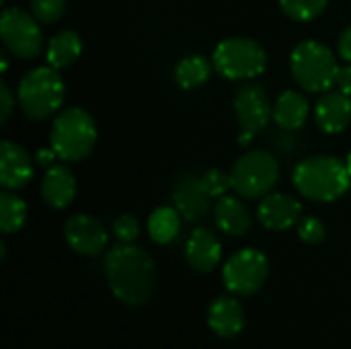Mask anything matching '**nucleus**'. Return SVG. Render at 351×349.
<instances>
[{
    "label": "nucleus",
    "mask_w": 351,
    "mask_h": 349,
    "mask_svg": "<svg viewBox=\"0 0 351 349\" xmlns=\"http://www.w3.org/2000/svg\"><path fill=\"white\" fill-rule=\"evenodd\" d=\"M292 181L302 197L323 204L339 200L351 187L348 165L337 156H327V154L304 158L294 169Z\"/></svg>",
    "instance_id": "nucleus-2"
},
{
    "label": "nucleus",
    "mask_w": 351,
    "mask_h": 349,
    "mask_svg": "<svg viewBox=\"0 0 351 349\" xmlns=\"http://www.w3.org/2000/svg\"><path fill=\"white\" fill-rule=\"evenodd\" d=\"M80 53H82V39L72 29H64V31L56 33L49 39L47 49H45L47 64L58 70L72 66L80 58Z\"/></svg>",
    "instance_id": "nucleus-21"
},
{
    "label": "nucleus",
    "mask_w": 351,
    "mask_h": 349,
    "mask_svg": "<svg viewBox=\"0 0 351 349\" xmlns=\"http://www.w3.org/2000/svg\"><path fill=\"white\" fill-rule=\"evenodd\" d=\"M8 53H10L8 49H4V51H2V68H0L2 72H6V70H8Z\"/></svg>",
    "instance_id": "nucleus-34"
},
{
    "label": "nucleus",
    "mask_w": 351,
    "mask_h": 349,
    "mask_svg": "<svg viewBox=\"0 0 351 349\" xmlns=\"http://www.w3.org/2000/svg\"><path fill=\"white\" fill-rule=\"evenodd\" d=\"M27 220V204L14 193L4 189L0 193V230L4 234L16 232Z\"/></svg>",
    "instance_id": "nucleus-24"
},
{
    "label": "nucleus",
    "mask_w": 351,
    "mask_h": 349,
    "mask_svg": "<svg viewBox=\"0 0 351 349\" xmlns=\"http://www.w3.org/2000/svg\"><path fill=\"white\" fill-rule=\"evenodd\" d=\"M181 214L175 206H160L148 218V234L158 245H169L181 230Z\"/></svg>",
    "instance_id": "nucleus-22"
},
{
    "label": "nucleus",
    "mask_w": 351,
    "mask_h": 349,
    "mask_svg": "<svg viewBox=\"0 0 351 349\" xmlns=\"http://www.w3.org/2000/svg\"><path fill=\"white\" fill-rule=\"evenodd\" d=\"M335 86H337V91H341L343 95L351 97V64H346V66L339 68Z\"/></svg>",
    "instance_id": "nucleus-32"
},
{
    "label": "nucleus",
    "mask_w": 351,
    "mask_h": 349,
    "mask_svg": "<svg viewBox=\"0 0 351 349\" xmlns=\"http://www.w3.org/2000/svg\"><path fill=\"white\" fill-rule=\"evenodd\" d=\"M298 237L308 245H319L327 237V226L323 224V220L306 216L298 222Z\"/></svg>",
    "instance_id": "nucleus-28"
},
{
    "label": "nucleus",
    "mask_w": 351,
    "mask_h": 349,
    "mask_svg": "<svg viewBox=\"0 0 351 349\" xmlns=\"http://www.w3.org/2000/svg\"><path fill=\"white\" fill-rule=\"evenodd\" d=\"M4 255H6V247H4V243L0 245V259H4Z\"/></svg>",
    "instance_id": "nucleus-35"
},
{
    "label": "nucleus",
    "mask_w": 351,
    "mask_h": 349,
    "mask_svg": "<svg viewBox=\"0 0 351 349\" xmlns=\"http://www.w3.org/2000/svg\"><path fill=\"white\" fill-rule=\"evenodd\" d=\"M33 179V158L16 142L4 140L0 144V185L8 191L27 187Z\"/></svg>",
    "instance_id": "nucleus-13"
},
{
    "label": "nucleus",
    "mask_w": 351,
    "mask_h": 349,
    "mask_svg": "<svg viewBox=\"0 0 351 349\" xmlns=\"http://www.w3.org/2000/svg\"><path fill=\"white\" fill-rule=\"evenodd\" d=\"M214 197L208 193L202 177L197 175H181V179L175 183L173 187V206L179 210V214L187 220V222H197L202 220L210 208Z\"/></svg>",
    "instance_id": "nucleus-12"
},
{
    "label": "nucleus",
    "mask_w": 351,
    "mask_h": 349,
    "mask_svg": "<svg viewBox=\"0 0 351 349\" xmlns=\"http://www.w3.org/2000/svg\"><path fill=\"white\" fill-rule=\"evenodd\" d=\"M257 218L267 230H288L302 220V204L288 193H267L257 208Z\"/></svg>",
    "instance_id": "nucleus-14"
},
{
    "label": "nucleus",
    "mask_w": 351,
    "mask_h": 349,
    "mask_svg": "<svg viewBox=\"0 0 351 349\" xmlns=\"http://www.w3.org/2000/svg\"><path fill=\"white\" fill-rule=\"evenodd\" d=\"M97 123L93 115L80 107H68L53 117L49 146L64 163H80L97 144Z\"/></svg>",
    "instance_id": "nucleus-4"
},
{
    "label": "nucleus",
    "mask_w": 351,
    "mask_h": 349,
    "mask_svg": "<svg viewBox=\"0 0 351 349\" xmlns=\"http://www.w3.org/2000/svg\"><path fill=\"white\" fill-rule=\"evenodd\" d=\"M103 269L111 292L128 306H142L154 292V261L144 249L136 247L134 243H121L113 247L105 257Z\"/></svg>",
    "instance_id": "nucleus-1"
},
{
    "label": "nucleus",
    "mask_w": 351,
    "mask_h": 349,
    "mask_svg": "<svg viewBox=\"0 0 351 349\" xmlns=\"http://www.w3.org/2000/svg\"><path fill=\"white\" fill-rule=\"evenodd\" d=\"M202 181L212 197H222L226 195L228 189H232V179L230 173H224L222 169H210L202 175Z\"/></svg>",
    "instance_id": "nucleus-27"
},
{
    "label": "nucleus",
    "mask_w": 351,
    "mask_h": 349,
    "mask_svg": "<svg viewBox=\"0 0 351 349\" xmlns=\"http://www.w3.org/2000/svg\"><path fill=\"white\" fill-rule=\"evenodd\" d=\"M212 70H214V64L208 58H204V56H187L175 66V82L181 88L191 91V88L204 86L210 80Z\"/></svg>",
    "instance_id": "nucleus-23"
},
{
    "label": "nucleus",
    "mask_w": 351,
    "mask_h": 349,
    "mask_svg": "<svg viewBox=\"0 0 351 349\" xmlns=\"http://www.w3.org/2000/svg\"><path fill=\"white\" fill-rule=\"evenodd\" d=\"M208 325L222 339H232L234 335H239L245 325V311L241 302L232 296L216 298L210 304Z\"/></svg>",
    "instance_id": "nucleus-18"
},
{
    "label": "nucleus",
    "mask_w": 351,
    "mask_h": 349,
    "mask_svg": "<svg viewBox=\"0 0 351 349\" xmlns=\"http://www.w3.org/2000/svg\"><path fill=\"white\" fill-rule=\"evenodd\" d=\"M66 97V84L58 68L37 66L29 70L16 91L21 111L35 121H43L51 115H58Z\"/></svg>",
    "instance_id": "nucleus-3"
},
{
    "label": "nucleus",
    "mask_w": 351,
    "mask_h": 349,
    "mask_svg": "<svg viewBox=\"0 0 351 349\" xmlns=\"http://www.w3.org/2000/svg\"><path fill=\"white\" fill-rule=\"evenodd\" d=\"M269 263L267 257L257 249H241L237 251L222 269V280L226 290L237 296L255 294L267 280Z\"/></svg>",
    "instance_id": "nucleus-9"
},
{
    "label": "nucleus",
    "mask_w": 351,
    "mask_h": 349,
    "mask_svg": "<svg viewBox=\"0 0 351 349\" xmlns=\"http://www.w3.org/2000/svg\"><path fill=\"white\" fill-rule=\"evenodd\" d=\"M212 64L222 78L247 82L265 72L267 53L263 45L251 37H226L216 45Z\"/></svg>",
    "instance_id": "nucleus-6"
},
{
    "label": "nucleus",
    "mask_w": 351,
    "mask_h": 349,
    "mask_svg": "<svg viewBox=\"0 0 351 349\" xmlns=\"http://www.w3.org/2000/svg\"><path fill=\"white\" fill-rule=\"evenodd\" d=\"M346 165H348V169H350V175H351V152L348 154V160H346Z\"/></svg>",
    "instance_id": "nucleus-36"
},
{
    "label": "nucleus",
    "mask_w": 351,
    "mask_h": 349,
    "mask_svg": "<svg viewBox=\"0 0 351 349\" xmlns=\"http://www.w3.org/2000/svg\"><path fill=\"white\" fill-rule=\"evenodd\" d=\"M0 37L4 47L21 60H33L43 49V33L37 16L19 6L2 10Z\"/></svg>",
    "instance_id": "nucleus-8"
},
{
    "label": "nucleus",
    "mask_w": 351,
    "mask_h": 349,
    "mask_svg": "<svg viewBox=\"0 0 351 349\" xmlns=\"http://www.w3.org/2000/svg\"><path fill=\"white\" fill-rule=\"evenodd\" d=\"M14 111V97H12V91L8 88V84L2 80L0 82V123H6L8 117L12 115Z\"/></svg>",
    "instance_id": "nucleus-30"
},
{
    "label": "nucleus",
    "mask_w": 351,
    "mask_h": 349,
    "mask_svg": "<svg viewBox=\"0 0 351 349\" xmlns=\"http://www.w3.org/2000/svg\"><path fill=\"white\" fill-rule=\"evenodd\" d=\"M214 220L216 226L230 237H243L251 228V214L243 200L232 197V195H222L218 197L214 206Z\"/></svg>",
    "instance_id": "nucleus-20"
},
{
    "label": "nucleus",
    "mask_w": 351,
    "mask_h": 349,
    "mask_svg": "<svg viewBox=\"0 0 351 349\" xmlns=\"http://www.w3.org/2000/svg\"><path fill=\"white\" fill-rule=\"evenodd\" d=\"M337 51H339V58L343 62L351 64V25L341 31V35L337 39Z\"/></svg>",
    "instance_id": "nucleus-31"
},
{
    "label": "nucleus",
    "mask_w": 351,
    "mask_h": 349,
    "mask_svg": "<svg viewBox=\"0 0 351 349\" xmlns=\"http://www.w3.org/2000/svg\"><path fill=\"white\" fill-rule=\"evenodd\" d=\"M66 2L68 0H29V6L39 23L51 25L60 21L62 14L66 12Z\"/></svg>",
    "instance_id": "nucleus-26"
},
{
    "label": "nucleus",
    "mask_w": 351,
    "mask_h": 349,
    "mask_svg": "<svg viewBox=\"0 0 351 349\" xmlns=\"http://www.w3.org/2000/svg\"><path fill=\"white\" fill-rule=\"evenodd\" d=\"M232 189L245 200L265 197L280 181V165L267 150L245 152L230 171Z\"/></svg>",
    "instance_id": "nucleus-7"
},
{
    "label": "nucleus",
    "mask_w": 351,
    "mask_h": 349,
    "mask_svg": "<svg viewBox=\"0 0 351 349\" xmlns=\"http://www.w3.org/2000/svg\"><path fill=\"white\" fill-rule=\"evenodd\" d=\"M290 68L296 84L306 93H327L335 86L339 64L335 53L321 41H302L292 49Z\"/></svg>",
    "instance_id": "nucleus-5"
},
{
    "label": "nucleus",
    "mask_w": 351,
    "mask_h": 349,
    "mask_svg": "<svg viewBox=\"0 0 351 349\" xmlns=\"http://www.w3.org/2000/svg\"><path fill=\"white\" fill-rule=\"evenodd\" d=\"M41 197L53 210H64L76 195V177L66 165H53L45 169L41 179Z\"/></svg>",
    "instance_id": "nucleus-16"
},
{
    "label": "nucleus",
    "mask_w": 351,
    "mask_h": 349,
    "mask_svg": "<svg viewBox=\"0 0 351 349\" xmlns=\"http://www.w3.org/2000/svg\"><path fill=\"white\" fill-rule=\"evenodd\" d=\"M329 0H280V8L292 21L308 23L321 16L327 8Z\"/></svg>",
    "instance_id": "nucleus-25"
},
{
    "label": "nucleus",
    "mask_w": 351,
    "mask_h": 349,
    "mask_svg": "<svg viewBox=\"0 0 351 349\" xmlns=\"http://www.w3.org/2000/svg\"><path fill=\"white\" fill-rule=\"evenodd\" d=\"M308 115H311V103L298 91L288 88L274 103V121L286 132L300 130L306 123Z\"/></svg>",
    "instance_id": "nucleus-19"
},
{
    "label": "nucleus",
    "mask_w": 351,
    "mask_h": 349,
    "mask_svg": "<svg viewBox=\"0 0 351 349\" xmlns=\"http://www.w3.org/2000/svg\"><path fill=\"white\" fill-rule=\"evenodd\" d=\"M64 239L72 251L86 257L99 255L109 241L105 226L88 214L70 216L64 224Z\"/></svg>",
    "instance_id": "nucleus-11"
},
{
    "label": "nucleus",
    "mask_w": 351,
    "mask_h": 349,
    "mask_svg": "<svg viewBox=\"0 0 351 349\" xmlns=\"http://www.w3.org/2000/svg\"><path fill=\"white\" fill-rule=\"evenodd\" d=\"M113 234L119 243L123 245H132L138 237H140V222L130 216V214H123L119 216L115 222H113Z\"/></svg>",
    "instance_id": "nucleus-29"
},
{
    "label": "nucleus",
    "mask_w": 351,
    "mask_h": 349,
    "mask_svg": "<svg viewBox=\"0 0 351 349\" xmlns=\"http://www.w3.org/2000/svg\"><path fill=\"white\" fill-rule=\"evenodd\" d=\"M187 263L202 274L212 272L222 257V245L210 228H195L185 245Z\"/></svg>",
    "instance_id": "nucleus-17"
},
{
    "label": "nucleus",
    "mask_w": 351,
    "mask_h": 349,
    "mask_svg": "<svg viewBox=\"0 0 351 349\" xmlns=\"http://www.w3.org/2000/svg\"><path fill=\"white\" fill-rule=\"evenodd\" d=\"M56 158H58V154H56V150L51 146L49 148H39L37 154H35V163L39 167H45V169L53 167L56 165Z\"/></svg>",
    "instance_id": "nucleus-33"
},
{
    "label": "nucleus",
    "mask_w": 351,
    "mask_h": 349,
    "mask_svg": "<svg viewBox=\"0 0 351 349\" xmlns=\"http://www.w3.org/2000/svg\"><path fill=\"white\" fill-rule=\"evenodd\" d=\"M315 121L325 134H339L351 121V97L341 91H327L315 107Z\"/></svg>",
    "instance_id": "nucleus-15"
},
{
    "label": "nucleus",
    "mask_w": 351,
    "mask_h": 349,
    "mask_svg": "<svg viewBox=\"0 0 351 349\" xmlns=\"http://www.w3.org/2000/svg\"><path fill=\"white\" fill-rule=\"evenodd\" d=\"M232 107L237 121L241 125V144L251 142L255 134H259L274 117V105L269 103L265 88L257 82L247 80L245 84H241L234 95Z\"/></svg>",
    "instance_id": "nucleus-10"
}]
</instances>
